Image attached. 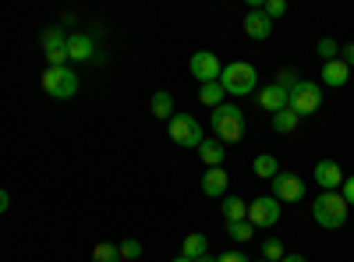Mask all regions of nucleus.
I'll return each mask as SVG.
<instances>
[{
    "label": "nucleus",
    "mask_w": 354,
    "mask_h": 262,
    "mask_svg": "<svg viewBox=\"0 0 354 262\" xmlns=\"http://www.w3.org/2000/svg\"><path fill=\"white\" fill-rule=\"evenodd\" d=\"M209 128H213V135H216V142H241L245 138V131H248V124H245V113L234 106V103H223V106H216L213 113H209Z\"/></svg>",
    "instance_id": "1"
},
{
    "label": "nucleus",
    "mask_w": 354,
    "mask_h": 262,
    "mask_svg": "<svg viewBox=\"0 0 354 262\" xmlns=\"http://www.w3.org/2000/svg\"><path fill=\"white\" fill-rule=\"evenodd\" d=\"M220 85L227 96H255L259 89V71L248 64V61H234V64H223L220 71Z\"/></svg>",
    "instance_id": "2"
},
{
    "label": "nucleus",
    "mask_w": 354,
    "mask_h": 262,
    "mask_svg": "<svg viewBox=\"0 0 354 262\" xmlns=\"http://www.w3.org/2000/svg\"><path fill=\"white\" fill-rule=\"evenodd\" d=\"M312 216L322 230H340L347 223V202L340 191H322L315 202H312Z\"/></svg>",
    "instance_id": "3"
},
{
    "label": "nucleus",
    "mask_w": 354,
    "mask_h": 262,
    "mask_svg": "<svg viewBox=\"0 0 354 262\" xmlns=\"http://www.w3.org/2000/svg\"><path fill=\"white\" fill-rule=\"evenodd\" d=\"M39 82L50 100H71V96H78V85H82L71 68H46Z\"/></svg>",
    "instance_id": "4"
},
{
    "label": "nucleus",
    "mask_w": 354,
    "mask_h": 262,
    "mask_svg": "<svg viewBox=\"0 0 354 262\" xmlns=\"http://www.w3.org/2000/svg\"><path fill=\"white\" fill-rule=\"evenodd\" d=\"M167 131H170V138L181 145V149H198V145L205 142L202 124L192 118V113H174V118L167 121Z\"/></svg>",
    "instance_id": "5"
},
{
    "label": "nucleus",
    "mask_w": 354,
    "mask_h": 262,
    "mask_svg": "<svg viewBox=\"0 0 354 262\" xmlns=\"http://www.w3.org/2000/svg\"><path fill=\"white\" fill-rule=\"evenodd\" d=\"M287 106L298 113V118H308V113H319V106H322V89H319V82H298L290 89V100H287Z\"/></svg>",
    "instance_id": "6"
},
{
    "label": "nucleus",
    "mask_w": 354,
    "mask_h": 262,
    "mask_svg": "<svg viewBox=\"0 0 354 262\" xmlns=\"http://www.w3.org/2000/svg\"><path fill=\"white\" fill-rule=\"evenodd\" d=\"M188 71H192V78H195L198 85H209V82H220L223 64H220V57H216L213 50H198V53H192Z\"/></svg>",
    "instance_id": "7"
},
{
    "label": "nucleus",
    "mask_w": 354,
    "mask_h": 262,
    "mask_svg": "<svg viewBox=\"0 0 354 262\" xmlns=\"http://www.w3.org/2000/svg\"><path fill=\"white\" fill-rule=\"evenodd\" d=\"M248 223L252 227H273V223H280V202L273 195L252 198L248 202Z\"/></svg>",
    "instance_id": "8"
},
{
    "label": "nucleus",
    "mask_w": 354,
    "mask_h": 262,
    "mask_svg": "<svg viewBox=\"0 0 354 262\" xmlns=\"http://www.w3.org/2000/svg\"><path fill=\"white\" fill-rule=\"evenodd\" d=\"M273 198L280 202V206H283V202H290V206H294V202L305 198V181L298 178V174L280 170L277 178H273Z\"/></svg>",
    "instance_id": "9"
},
{
    "label": "nucleus",
    "mask_w": 354,
    "mask_h": 262,
    "mask_svg": "<svg viewBox=\"0 0 354 262\" xmlns=\"http://www.w3.org/2000/svg\"><path fill=\"white\" fill-rule=\"evenodd\" d=\"M312 178H315V185H319L322 191H337V188L344 185V170H340L337 160H319L315 170H312Z\"/></svg>",
    "instance_id": "10"
},
{
    "label": "nucleus",
    "mask_w": 354,
    "mask_h": 262,
    "mask_svg": "<svg viewBox=\"0 0 354 262\" xmlns=\"http://www.w3.org/2000/svg\"><path fill=\"white\" fill-rule=\"evenodd\" d=\"M241 25H245V36L255 39V43H262V39H270V36H273V21L266 18L262 8H248V15H245Z\"/></svg>",
    "instance_id": "11"
},
{
    "label": "nucleus",
    "mask_w": 354,
    "mask_h": 262,
    "mask_svg": "<svg viewBox=\"0 0 354 262\" xmlns=\"http://www.w3.org/2000/svg\"><path fill=\"white\" fill-rule=\"evenodd\" d=\"M287 100H290V93L280 89V85H262V89H255V103H259L266 113H280V110H287Z\"/></svg>",
    "instance_id": "12"
},
{
    "label": "nucleus",
    "mask_w": 354,
    "mask_h": 262,
    "mask_svg": "<svg viewBox=\"0 0 354 262\" xmlns=\"http://www.w3.org/2000/svg\"><path fill=\"white\" fill-rule=\"evenodd\" d=\"M227 188H230V174H227L223 167H209V170L202 174V191H205V198H223Z\"/></svg>",
    "instance_id": "13"
},
{
    "label": "nucleus",
    "mask_w": 354,
    "mask_h": 262,
    "mask_svg": "<svg viewBox=\"0 0 354 262\" xmlns=\"http://www.w3.org/2000/svg\"><path fill=\"white\" fill-rule=\"evenodd\" d=\"M93 39H88L85 32H71L68 36V61H75V64H85V61H93Z\"/></svg>",
    "instance_id": "14"
},
{
    "label": "nucleus",
    "mask_w": 354,
    "mask_h": 262,
    "mask_svg": "<svg viewBox=\"0 0 354 262\" xmlns=\"http://www.w3.org/2000/svg\"><path fill=\"white\" fill-rule=\"evenodd\" d=\"M220 213H223L227 223H241V220H248V202L238 198V195H223L220 198Z\"/></svg>",
    "instance_id": "15"
},
{
    "label": "nucleus",
    "mask_w": 354,
    "mask_h": 262,
    "mask_svg": "<svg viewBox=\"0 0 354 262\" xmlns=\"http://www.w3.org/2000/svg\"><path fill=\"white\" fill-rule=\"evenodd\" d=\"M195 153H198L202 167L209 170V167H223V160H227V145H223V142H202Z\"/></svg>",
    "instance_id": "16"
},
{
    "label": "nucleus",
    "mask_w": 354,
    "mask_h": 262,
    "mask_svg": "<svg viewBox=\"0 0 354 262\" xmlns=\"http://www.w3.org/2000/svg\"><path fill=\"white\" fill-rule=\"evenodd\" d=\"M347 78H351V68L340 61H326L322 64V85H333V89H340V85H347Z\"/></svg>",
    "instance_id": "17"
},
{
    "label": "nucleus",
    "mask_w": 354,
    "mask_h": 262,
    "mask_svg": "<svg viewBox=\"0 0 354 262\" xmlns=\"http://www.w3.org/2000/svg\"><path fill=\"white\" fill-rule=\"evenodd\" d=\"M198 103H205L209 110L223 106L227 103V93H223V85L220 82H209V85H198Z\"/></svg>",
    "instance_id": "18"
},
{
    "label": "nucleus",
    "mask_w": 354,
    "mask_h": 262,
    "mask_svg": "<svg viewBox=\"0 0 354 262\" xmlns=\"http://www.w3.org/2000/svg\"><path fill=\"white\" fill-rule=\"evenodd\" d=\"M181 255L185 259H202V255H209V238H205V234H188L185 238V245H181Z\"/></svg>",
    "instance_id": "19"
},
{
    "label": "nucleus",
    "mask_w": 354,
    "mask_h": 262,
    "mask_svg": "<svg viewBox=\"0 0 354 262\" xmlns=\"http://www.w3.org/2000/svg\"><path fill=\"white\" fill-rule=\"evenodd\" d=\"M252 170H255V178L273 181L277 174H280V163H277V156H270V153H259V156H255V163H252Z\"/></svg>",
    "instance_id": "20"
},
{
    "label": "nucleus",
    "mask_w": 354,
    "mask_h": 262,
    "mask_svg": "<svg viewBox=\"0 0 354 262\" xmlns=\"http://www.w3.org/2000/svg\"><path fill=\"white\" fill-rule=\"evenodd\" d=\"M149 106H153V113H156V118H160V121H170V118H174V113H177V110H174V96H170L167 89H160V93H153V103H149Z\"/></svg>",
    "instance_id": "21"
},
{
    "label": "nucleus",
    "mask_w": 354,
    "mask_h": 262,
    "mask_svg": "<svg viewBox=\"0 0 354 262\" xmlns=\"http://www.w3.org/2000/svg\"><path fill=\"white\" fill-rule=\"evenodd\" d=\"M298 124H301V118H298V113H294L290 106L280 110V113H273V131H277V135H290Z\"/></svg>",
    "instance_id": "22"
},
{
    "label": "nucleus",
    "mask_w": 354,
    "mask_h": 262,
    "mask_svg": "<svg viewBox=\"0 0 354 262\" xmlns=\"http://www.w3.org/2000/svg\"><path fill=\"white\" fill-rule=\"evenodd\" d=\"M53 50H68L64 28H46V32H43V53H53Z\"/></svg>",
    "instance_id": "23"
},
{
    "label": "nucleus",
    "mask_w": 354,
    "mask_h": 262,
    "mask_svg": "<svg viewBox=\"0 0 354 262\" xmlns=\"http://www.w3.org/2000/svg\"><path fill=\"white\" fill-rule=\"evenodd\" d=\"M93 262H124V259H121V248H117V245L100 241V245L93 248Z\"/></svg>",
    "instance_id": "24"
},
{
    "label": "nucleus",
    "mask_w": 354,
    "mask_h": 262,
    "mask_svg": "<svg viewBox=\"0 0 354 262\" xmlns=\"http://www.w3.org/2000/svg\"><path fill=\"white\" fill-rule=\"evenodd\" d=\"M227 234L238 241V245H248V241L255 238V227H252L248 220H241V223H227Z\"/></svg>",
    "instance_id": "25"
},
{
    "label": "nucleus",
    "mask_w": 354,
    "mask_h": 262,
    "mask_svg": "<svg viewBox=\"0 0 354 262\" xmlns=\"http://www.w3.org/2000/svg\"><path fill=\"white\" fill-rule=\"evenodd\" d=\"M283 255H287V248H283V241H280V238L262 241V259H266V262H280Z\"/></svg>",
    "instance_id": "26"
},
{
    "label": "nucleus",
    "mask_w": 354,
    "mask_h": 262,
    "mask_svg": "<svg viewBox=\"0 0 354 262\" xmlns=\"http://www.w3.org/2000/svg\"><path fill=\"white\" fill-rule=\"evenodd\" d=\"M117 248H121V259H124V262H135V259H142V241H135V238H124V241L117 245Z\"/></svg>",
    "instance_id": "27"
},
{
    "label": "nucleus",
    "mask_w": 354,
    "mask_h": 262,
    "mask_svg": "<svg viewBox=\"0 0 354 262\" xmlns=\"http://www.w3.org/2000/svg\"><path fill=\"white\" fill-rule=\"evenodd\" d=\"M337 53H340L337 39H330V36H322V39H319V57H326V61H337Z\"/></svg>",
    "instance_id": "28"
},
{
    "label": "nucleus",
    "mask_w": 354,
    "mask_h": 262,
    "mask_svg": "<svg viewBox=\"0 0 354 262\" xmlns=\"http://www.w3.org/2000/svg\"><path fill=\"white\" fill-rule=\"evenodd\" d=\"M262 11H266V18H280V15H287V4H283V0H266V4H262Z\"/></svg>",
    "instance_id": "29"
},
{
    "label": "nucleus",
    "mask_w": 354,
    "mask_h": 262,
    "mask_svg": "<svg viewBox=\"0 0 354 262\" xmlns=\"http://www.w3.org/2000/svg\"><path fill=\"white\" fill-rule=\"evenodd\" d=\"M298 82H301V78H298V75H294V71H280L273 85H280V89H287V93H290V89H294V85H298Z\"/></svg>",
    "instance_id": "30"
},
{
    "label": "nucleus",
    "mask_w": 354,
    "mask_h": 262,
    "mask_svg": "<svg viewBox=\"0 0 354 262\" xmlns=\"http://www.w3.org/2000/svg\"><path fill=\"white\" fill-rule=\"evenodd\" d=\"M340 195H344V202H347V206H354V174H351V178H344V185H340Z\"/></svg>",
    "instance_id": "31"
},
{
    "label": "nucleus",
    "mask_w": 354,
    "mask_h": 262,
    "mask_svg": "<svg viewBox=\"0 0 354 262\" xmlns=\"http://www.w3.org/2000/svg\"><path fill=\"white\" fill-rule=\"evenodd\" d=\"M216 262H252V259L241 252H223V255H216Z\"/></svg>",
    "instance_id": "32"
},
{
    "label": "nucleus",
    "mask_w": 354,
    "mask_h": 262,
    "mask_svg": "<svg viewBox=\"0 0 354 262\" xmlns=\"http://www.w3.org/2000/svg\"><path fill=\"white\" fill-rule=\"evenodd\" d=\"M340 61H344V64L354 71V43H347V46H344V57H340Z\"/></svg>",
    "instance_id": "33"
},
{
    "label": "nucleus",
    "mask_w": 354,
    "mask_h": 262,
    "mask_svg": "<svg viewBox=\"0 0 354 262\" xmlns=\"http://www.w3.org/2000/svg\"><path fill=\"white\" fill-rule=\"evenodd\" d=\"M8 206H11V195H8L4 188H0V216H4V213H8Z\"/></svg>",
    "instance_id": "34"
},
{
    "label": "nucleus",
    "mask_w": 354,
    "mask_h": 262,
    "mask_svg": "<svg viewBox=\"0 0 354 262\" xmlns=\"http://www.w3.org/2000/svg\"><path fill=\"white\" fill-rule=\"evenodd\" d=\"M280 262H308V259H305V255H283Z\"/></svg>",
    "instance_id": "35"
},
{
    "label": "nucleus",
    "mask_w": 354,
    "mask_h": 262,
    "mask_svg": "<svg viewBox=\"0 0 354 262\" xmlns=\"http://www.w3.org/2000/svg\"><path fill=\"white\" fill-rule=\"evenodd\" d=\"M195 262H216V255H202V259H195Z\"/></svg>",
    "instance_id": "36"
},
{
    "label": "nucleus",
    "mask_w": 354,
    "mask_h": 262,
    "mask_svg": "<svg viewBox=\"0 0 354 262\" xmlns=\"http://www.w3.org/2000/svg\"><path fill=\"white\" fill-rule=\"evenodd\" d=\"M170 262H192V259H185V255H177V259H170Z\"/></svg>",
    "instance_id": "37"
},
{
    "label": "nucleus",
    "mask_w": 354,
    "mask_h": 262,
    "mask_svg": "<svg viewBox=\"0 0 354 262\" xmlns=\"http://www.w3.org/2000/svg\"><path fill=\"white\" fill-rule=\"evenodd\" d=\"M255 262H266V259H255Z\"/></svg>",
    "instance_id": "38"
}]
</instances>
